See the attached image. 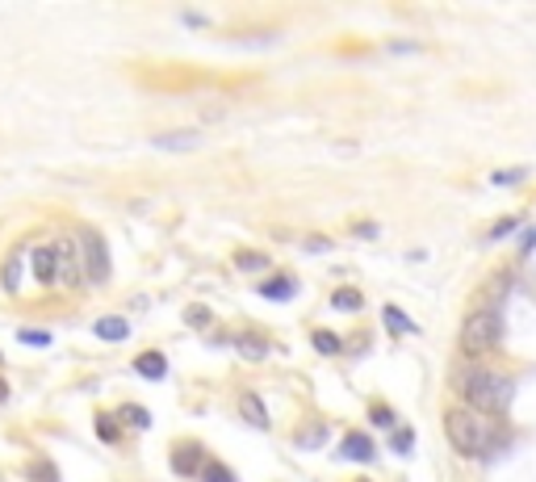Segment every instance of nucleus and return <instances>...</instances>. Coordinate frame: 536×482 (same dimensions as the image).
<instances>
[{"instance_id":"cd10ccee","label":"nucleus","mask_w":536,"mask_h":482,"mask_svg":"<svg viewBox=\"0 0 536 482\" xmlns=\"http://www.w3.org/2000/svg\"><path fill=\"white\" fill-rule=\"evenodd\" d=\"M369 420H373L377 428H390V424H394V411H390V407H373Z\"/></svg>"},{"instance_id":"aec40b11","label":"nucleus","mask_w":536,"mask_h":482,"mask_svg":"<svg viewBox=\"0 0 536 482\" xmlns=\"http://www.w3.org/2000/svg\"><path fill=\"white\" fill-rule=\"evenodd\" d=\"M96 436H101L105 445H118V441H122V432H118V420H113V415H96Z\"/></svg>"},{"instance_id":"6ab92c4d","label":"nucleus","mask_w":536,"mask_h":482,"mask_svg":"<svg viewBox=\"0 0 536 482\" xmlns=\"http://www.w3.org/2000/svg\"><path fill=\"white\" fill-rule=\"evenodd\" d=\"M26 478L29 482H59V470L51 461H29L26 466Z\"/></svg>"},{"instance_id":"72a5a7b5","label":"nucleus","mask_w":536,"mask_h":482,"mask_svg":"<svg viewBox=\"0 0 536 482\" xmlns=\"http://www.w3.org/2000/svg\"><path fill=\"white\" fill-rule=\"evenodd\" d=\"M0 403H9V382L0 378Z\"/></svg>"},{"instance_id":"412c9836","label":"nucleus","mask_w":536,"mask_h":482,"mask_svg":"<svg viewBox=\"0 0 536 482\" xmlns=\"http://www.w3.org/2000/svg\"><path fill=\"white\" fill-rule=\"evenodd\" d=\"M323 441H327V428H323V424L298 432V449H323Z\"/></svg>"},{"instance_id":"c756f323","label":"nucleus","mask_w":536,"mask_h":482,"mask_svg":"<svg viewBox=\"0 0 536 482\" xmlns=\"http://www.w3.org/2000/svg\"><path fill=\"white\" fill-rule=\"evenodd\" d=\"M524 180V168H507V172H495V185H515Z\"/></svg>"},{"instance_id":"f8f14e48","label":"nucleus","mask_w":536,"mask_h":482,"mask_svg":"<svg viewBox=\"0 0 536 482\" xmlns=\"http://www.w3.org/2000/svg\"><path fill=\"white\" fill-rule=\"evenodd\" d=\"M235 353L248 357V361H264L268 357V340L256 336V331H239V336H235Z\"/></svg>"},{"instance_id":"a878e982","label":"nucleus","mask_w":536,"mask_h":482,"mask_svg":"<svg viewBox=\"0 0 536 482\" xmlns=\"http://www.w3.org/2000/svg\"><path fill=\"white\" fill-rule=\"evenodd\" d=\"M210 311L206 306H189V311H185V323H189V328H210Z\"/></svg>"},{"instance_id":"20e7f679","label":"nucleus","mask_w":536,"mask_h":482,"mask_svg":"<svg viewBox=\"0 0 536 482\" xmlns=\"http://www.w3.org/2000/svg\"><path fill=\"white\" fill-rule=\"evenodd\" d=\"M80 261H84V281L105 286L110 281V248L96 231H80Z\"/></svg>"},{"instance_id":"a211bd4d","label":"nucleus","mask_w":536,"mask_h":482,"mask_svg":"<svg viewBox=\"0 0 536 482\" xmlns=\"http://www.w3.org/2000/svg\"><path fill=\"white\" fill-rule=\"evenodd\" d=\"M331 306H335V311H360L365 298H360V289H335V294H331Z\"/></svg>"},{"instance_id":"f03ea898","label":"nucleus","mask_w":536,"mask_h":482,"mask_svg":"<svg viewBox=\"0 0 536 482\" xmlns=\"http://www.w3.org/2000/svg\"><path fill=\"white\" fill-rule=\"evenodd\" d=\"M457 390H461V399L469 403V411H482V415H503L511 407V395H515V382H511L507 373L499 370H461L457 373Z\"/></svg>"},{"instance_id":"0eeeda50","label":"nucleus","mask_w":536,"mask_h":482,"mask_svg":"<svg viewBox=\"0 0 536 482\" xmlns=\"http://www.w3.org/2000/svg\"><path fill=\"white\" fill-rule=\"evenodd\" d=\"M55 248H59V281H63V286H80L84 261H80V252H76V244H71V239H59Z\"/></svg>"},{"instance_id":"393cba45","label":"nucleus","mask_w":536,"mask_h":482,"mask_svg":"<svg viewBox=\"0 0 536 482\" xmlns=\"http://www.w3.org/2000/svg\"><path fill=\"white\" fill-rule=\"evenodd\" d=\"M122 424H135V428H152V415L143 407H122Z\"/></svg>"},{"instance_id":"4be33fe9","label":"nucleus","mask_w":536,"mask_h":482,"mask_svg":"<svg viewBox=\"0 0 536 482\" xmlns=\"http://www.w3.org/2000/svg\"><path fill=\"white\" fill-rule=\"evenodd\" d=\"M315 348L323 353V357H335L344 345H340V336H335V331H315Z\"/></svg>"},{"instance_id":"39448f33","label":"nucleus","mask_w":536,"mask_h":482,"mask_svg":"<svg viewBox=\"0 0 536 482\" xmlns=\"http://www.w3.org/2000/svg\"><path fill=\"white\" fill-rule=\"evenodd\" d=\"M29 273L38 286H55L59 281V248L55 244H42V248L29 252Z\"/></svg>"},{"instance_id":"ddd939ff","label":"nucleus","mask_w":536,"mask_h":482,"mask_svg":"<svg viewBox=\"0 0 536 482\" xmlns=\"http://www.w3.org/2000/svg\"><path fill=\"white\" fill-rule=\"evenodd\" d=\"M135 373H138V378H147V382H160V378L168 373V357L152 348V353H143V357H135Z\"/></svg>"},{"instance_id":"c85d7f7f","label":"nucleus","mask_w":536,"mask_h":482,"mask_svg":"<svg viewBox=\"0 0 536 482\" xmlns=\"http://www.w3.org/2000/svg\"><path fill=\"white\" fill-rule=\"evenodd\" d=\"M390 445H394V453H411V432H407V428H399Z\"/></svg>"},{"instance_id":"b1692460","label":"nucleus","mask_w":536,"mask_h":482,"mask_svg":"<svg viewBox=\"0 0 536 482\" xmlns=\"http://www.w3.org/2000/svg\"><path fill=\"white\" fill-rule=\"evenodd\" d=\"M202 482H235V470L219 466V461H210V466L202 470Z\"/></svg>"},{"instance_id":"2f4dec72","label":"nucleus","mask_w":536,"mask_h":482,"mask_svg":"<svg viewBox=\"0 0 536 482\" xmlns=\"http://www.w3.org/2000/svg\"><path fill=\"white\" fill-rule=\"evenodd\" d=\"M357 235H360V239H373V235H377V227H373V222H360Z\"/></svg>"},{"instance_id":"f3484780","label":"nucleus","mask_w":536,"mask_h":482,"mask_svg":"<svg viewBox=\"0 0 536 482\" xmlns=\"http://www.w3.org/2000/svg\"><path fill=\"white\" fill-rule=\"evenodd\" d=\"M235 269H243V273H260V269H273V264H268V256H264V252H235Z\"/></svg>"},{"instance_id":"f704fd0d","label":"nucleus","mask_w":536,"mask_h":482,"mask_svg":"<svg viewBox=\"0 0 536 482\" xmlns=\"http://www.w3.org/2000/svg\"><path fill=\"white\" fill-rule=\"evenodd\" d=\"M357 482H369V478H357Z\"/></svg>"},{"instance_id":"bb28decb","label":"nucleus","mask_w":536,"mask_h":482,"mask_svg":"<svg viewBox=\"0 0 536 482\" xmlns=\"http://www.w3.org/2000/svg\"><path fill=\"white\" fill-rule=\"evenodd\" d=\"M515 227H520V219H503V222H495V227H491V235H486V239H503V235H511Z\"/></svg>"},{"instance_id":"5701e85b","label":"nucleus","mask_w":536,"mask_h":482,"mask_svg":"<svg viewBox=\"0 0 536 482\" xmlns=\"http://www.w3.org/2000/svg\"><path fill=\"white\" fill-rule=\"evenodd\" d=\"M17 340H21V345H29V348H46V345H51V331H42V328H21V331H17Z\"/></svg>"},{"instance_id":"6e6552de","label":"nucleus","mask_w":536,"mask_h":482,"mask_svg":"<svg viewBox=\"0 0 536 482\" xmlns=\"http://www.w3.org/2000/svg\"><path fill=\"white\" fill-rule=\"evenodd\" d=\"M340 457H348V461H365V466H369L373 457H377V449H373V441L365 436V432H348L344 445H340Z\"/></svg>"},{"instance_id":"9b49d317","label":"nucleus","mask_w":536,"mask_h":482,"mask_svg":"<svg viewBox=\"0 0 536 482\" xmlns=\"http://www.w3.org/2000/svg\"><path fill=\"white\" fill-rule=\"evenodd\" d=\"M26 248H17L9 261H4V269H0V286H4V294H17L21 289V269H26Z\"/></svg>"},{"instance_id":"473e14b6","label":"nucleus","mask_w":536,"mask_h":482,"mask_svg":"<svg viewBox=\"0 0 536 482\" xmlns=\"http://www.w3.org/2000/svg\"><path fill=\"white\" fill-rule=\"evenodd\" d=\"M185 26H193V29L206 26V17H202V13H185Z\"/></svg>"},{"instance_id":"9d476101","label":"nucleus","mask_w":536,"mask_h":482,"mask_svg":"<svg viewBox=\"0 0 536 482\" xmlns=\"http://www.w3.org/2000/svg\"><path fill=\"white\" fill-rule=\"evenodd\" d=\"M202 445H180L177 453H172V466H177V474H185V478H193V474H202Z\"/></svg>"},{"instance_id":"4468645a","label":"nucleus","mask_w":536,"mask_h":482,"mask_svg":"<svg viewBox=\"0 0 536 482\" xmlns=\"http://www.w3.org/2000/svg\"><path fill=\"white\" fill-rule=\"evenodd\" d=\"M260 294L268 298V303H289V298L298 294V281H293V277H268V281L260 286Z\"/></svg>"},{"instance_id":"1a4fd4ad","label":"nucleus","mask_w":536,"mask_h":482,"mask_svg":"<svg viewBox=\"0 0 536 482\" xmlns=\"http://www.w3.org/2000/svg\"><path fill=\"white\" fill-rule=\"evenodd\" d=\"M93 336H101L105 345H122L126 336H130V323H126L122 315H101L93 323Z\"/></svg>"},{"instance_id":"2eb2a0df","label":"nucleus","mask_w":536,"mask_h":482,"mask_svg":"<svg viewBox=\"0 0 536 482\" xmlns=\"http://www.w3.org/2000/svg\"><path fill=\"white\" fill-rule=\"evenodd\" d=\"M239 415L252 428H268V407L260 403V395H239Z\"/></svg>"},{"instance_id":"f257e3e1","label":"nucleus","mask_w":536,"mask_h":482,"mask_svg":"<svg viewBox=\"0 0 536 482\" xmlns=\"http://www.w3.org/2000/svg\"><path fill=\"white\" fill-rule=\"evenodd\" d=\"M444 436L466 457H491L503 445V432H499L495 420L482 411H469V407H453L444 415Z\"/></svg>"},{"instance_id":"423d86ee","label":"nucleus","mask_w":536,"mask_h":482,"mask_svg":"<svg viewBox=\"0 0 536 482\" xmlns=\"http://www.w3.org/2000/svg\"><path fill=\"white\" fill-rule=\"evenodd\" d=\"M206 143L202 130H164V135H152L155 152H197Z\"/></svg>"},{"instance_id":"dca6fc26","label":"nucleus","mask_w":536,"mask_h":482,"mask_svg":"<svg viewBox=\"0 0 536 482\" xmlns=\"http://www.w3.org/2000/svg\"><path fill=\"white\" fill-rule=\"evenodd\" d=\"M382 319H385V328L394 331V336H415V323L407 315H402L399 306H385L382 311Z\"/></svg>"},{"instance_id":"7c9ffc66","label":"nucleus","mask_w":536,"mask_h":482,"mask_svg":"<svg viewBox=\"0 0 536 482\" xmlns=\"http://www.w3.org/2000/svg\"><path fill=\"white\" fill-rule=\"evenodd\" d=\"M227 113H231V105H206L202 118H206V122H219V118H227Z\"/></svg>"},{"instance_id":"7ed1b4c3","label":"nucleus","mask_w":536,"mask_h":482,"mask_svg":"<svg viewBox=\"0 0 536 482\" xmlns=\"http://www.w3.org/2000/svg\"><path fill=\"white\" fill-rule=\"evenodd\" d=\"M499 340H503V319H499L495 306H482L461 323V348L469 357H482V353L499 348Z\"/></svg>"}]
</instances>
